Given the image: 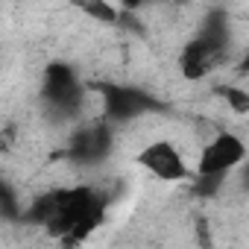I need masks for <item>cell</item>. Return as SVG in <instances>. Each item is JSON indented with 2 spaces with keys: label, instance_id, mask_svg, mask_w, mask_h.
<instances>
[{
  "label": "cell",
  "instance_id": "cell-1",
  "mask_svg": "<svg viewBox=\"0 0 249 249\" xmlns=\"http://www.w3.org/2000/svg\"><path fill=\"white\" fill-rule=\"evenodd\" d=\"M108 196L91 185H73L56 191V211L44 223L47 234L62 243H82L97 226H103Z\"/></svg>",
  "mask_w": 249,
  "mask_h": 249
},
{
  "label": "cell",
  "instance_id": "cell-2",
  "mask_svg": "<svg viewBox=\"0 0 249 249\" xmlns=\"http://www.w3.org/2000/svg\"><path fill=\"white\" fill-rule=\"evenodd\" d=\"M41 97L50 108H56L62 117L76 114L82 100H85V88L76 76V71L65 62H50L41 79Z\"/></svg>",
  "mask_w": 249,
  "mask_h": 249
},
{
  "label": "cell",
  "instance_id": "cell-3",
  "mask_svg": "<svg viewBox=\"0 0 249 249\" xmlns=\"http://www.w3.org/2000/svg\"><path fill=\"white\" fill-rule=\"evenodd\" d=\"M94 91L100 94L103 114L111 123H126V120H135V117L159 108V103L147 91L132 88V85H94Z\"/></svg>",
  "mask_w": 249,
  "mask_h": 249
},
{
  "label": "cell",
  "instance_id": "cell-4",
  "mask_svg": "<svg viewBox=\"0 0 249 249\" xmlns=\"http://www.w3.org/2000/svg\"><path fill=\"white\" fill-rule=\"evenodd\" d=\"M135 161L161 182H185V179H191V167H188L182 150L173 141H150L135 156Z\"/></svg>",
  "mask_w": 249,
  "mask_h": 249
},
{
  "label": "cell",
  "instance_id": "cell-5",
  "mask_svg": "<svg viewBox=\"0 0 249 249\" xmlns=\"http://www.w3.org/2000/svg\"><path fill=\"white\" fill-rule=\"evenodd\" d=\"M243 159H246V144H243L234 132H217V135L202 147V153H199L196 176H208V173L226 176V173H231Z\"/></svg>",
  "mask_w": 249,
  "mask_h": 249
},
{
  "label": "cell",
  "instance_id": "cell-6",
  "mask_svg": "<svg viewBox=\"0 0 249 249\" xmlns=\"http://www.w3.org/2000/svg\"><path fill=\"white\" fill-rule=\"evenodd\" d=\"M111 153V129L106 123H88V126H79L71 141H68V159L76 164H100L103 159H108Z\"/></svg>",
  "mask_w": 249,
  "mask_h": 249
},
{
  "label": "cell",
  "instance_id": "cell-7",
  "mask_svg": "<svg viewBox=\"0 0 249 249\" xmlns=\"http://www.w3.org/2000/svg\"><path fill=\"white\" fill-rule=\"evenodd\" d=\"M226 62V50L223 47H217V44H211V41H205L202 36H194L185 47H182V53H179V71H182V76L188 79V82H199V79H205L214 68H220Z\"/></svg>",
  "mask_w": 249,
  "mask_h": 249
},
{
  "label": "cell",
  "instance_id": "cell-8",
  "mask_svg": "<svg viewBox=\"0 0 249 249\" xmlns=\"http://www.w3.org/2000/svg\"><path fill=\"white\" fill-rule=\"evenodd\" d=\"M76 9L82 15H88L91 21H97V24H111L114 27L120 21L117 3H108V0H82V3H76Z\"/></svg>",
  "mask_w": 249,
  "mask_h": 249
},
{
  "label": "cell",
  "instance_id": "cell-9",
  "mask_svg": "<svg viewBox=\"0 0 249 249\" xmlns=\"http://www.w3.org/2000/svg\"><path fill=\"white\" fill-rule=\"evenodd\" d=\"M0 217L3 220H21L18 194H15V188L6 179H0Z\"/></svg>",
  "mask_w": 249,
  "mask_h": 249
},
{
  "label": "cell",
  "instance_id": "cell-10",
  "mask_svg": "<svg viewBox=\"0 0 249 249\" xmlns=\"http://www.w3.org/2000/svg\"><path fill=\"white\" fill-rule=\"evenodd\" d=\"M220 94L226 97V103H229V108H231L234 114H246V111H249V94H246L243 88H237V85H226Z\"/></svg>",
  "mask_w": 249,
  "mask_h": 249
},
{
  "label": "cell",
  "instance_id": "cell-11",
  "mask_svg": "<svg viewBox=\"0 0 249 249\" xmlns=\"http://www.w3.org/2000/svg\"><path fill=\"white\" fill-rule=\"evenodd\" d=\"M114 3H117V9H123V12H138V9H144L147 0H114Z\"/></svg>",
  "mask_w": 249,
  "mask_h": 249
},
{
  "label": "cell",
  "instance_id": "cell-12",
  "mask_svg": "<svg viewBox=\"0 0 249 249\" xmlns=\"http://www.w3.org/2000/svg\"><path fill=\"white\" fill-rule=\"evenodd\" d=\"M76 3H82V0H73V6H76Z\"/></svg>",
  "mask_w": 249,
  "mask_h": 249
}]
</instances>
